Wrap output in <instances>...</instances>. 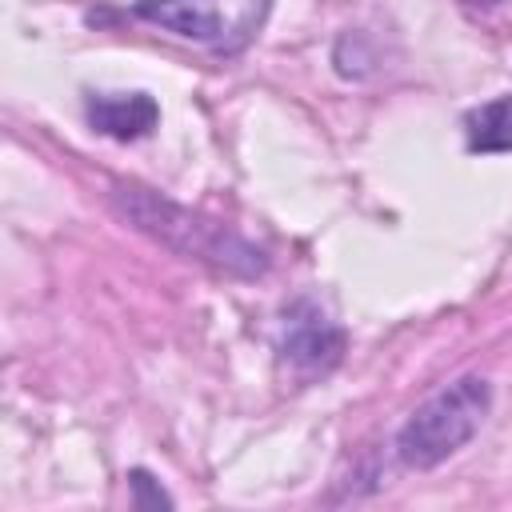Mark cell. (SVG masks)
Returning a JSON list of instances; mask_svg holds the SVG:
<instances>
[{"mask_svg":"<svg viewBox=\"0 0 512 512\" xmlns=\"http://www.w3.org/2000/svg\"><path fill=\"white\" fill-rule=\"evenodd\" d=\"M132 16L208 52L236 56L264 32L272 0H136Z\"/></svg>","mask_w":512,"mask_h":512,"instance_id":"3","label":"cell"},{"mask_svg":"<svg viewBox=\"0 0 512 512\" xmlns=\"http://www.w3.org/2000/svg\"><path fill=\"white\" fill-rule=\"evenodd\" d=\"M112 208L132 228H140L144 236H152L156 244L172 248L184 260H200L228 276H264L268 272V256L252 240H244L236 228H228L212 216H200V212L160 196L156 188L120 180V184H112Z\"/></svg>","mask_w":512,"mask_h":512,"instance_id":"1","label":"cell"},{"mask_svg":"<svg viewBox=\"0 0 512 512\" xmlns=\"http://www.w3.org/2000/svg\"><path fill=\"white\" fill-rule=\"evenodd\" d=\"M344 348H348L344 328L312 296H296L276 320V356L288 372L304 380L332 372L344 360Z\"/></svg>","mask_w":512,"mask_h":512,"instance_id":"4","label":"cell"},{"mask_svg":"<svg viewBox=\"0 0 512 512\" xmlns=\"http://www.w3.org/2000/svg\"><path fill=\"white\" fill-rule=\"evenodd\" d=\"M88 124L108 140H144L160 124V104L148 92H88Z\"/></svg>","mask_w":512,"mask_h":512,"instance_id":"5","label":"cell"},{"mask_svg":"<svg viewBox=\"0 0 512 512\" xmlns=\"http://www.w3.org/2000/svg\"><path fill=\"white\" fill-rule=\"evenodd\" d=\"M468 4H500V0H468Z\"/></svg>","mask_w":512,"mask_h":512,"instance_id":"8","label":"cell"},{"mask_svg":"<svg viewBox=\"0 0 512 512\" xmlns=\"http://www.w3.org/2000/svg\"><path fill=\"white\" fill-rule=\"evenodd\" d=\"M468 152H512V92L464 112Z\"/></svg>","mask_w":512,"mask_h":512,"instance_id":"6","label":"cell"},{"mask_svg":"<svg viewBox=\"0 0 512 512\" xmlns=\"http://www.w3.org/2000/svg\"><path fill=\"white\" fill-rule=\"evenodd\" d=\"M488 408H492V384L484 376H456L400 424L396 460L416 472L444 464L480 432Z\"/></svg>","mask_w":512,"mask_h":512,"instance_id":"2","label":"cell"},{"mask_svg":"<svg viewBox=\"0 0 512 512\" xmlns=\"http://www.w3.org/2000/svg\"><path fill=\"white\" fill-rule=\"evenodd\" d=\"M128 484H132V504L136 508H160V504H172V496L160 488V484H152V472H144V468H132L128 472Z\"/></svg>","mask_w":512,"mask_h":512,"instance_id":"7","label":"cell"}]
</instances>
